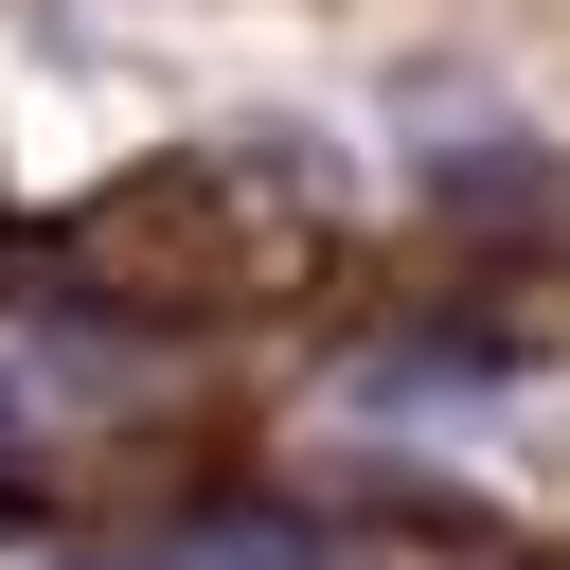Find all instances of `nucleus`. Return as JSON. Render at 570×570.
<instances>
[{"label": "nucleus", "instance_id": "nucleus-1", "mask_svg": "<svg viewBox=\"0 0 570 570\" xmlns=\"http://www.w3.org/2000/svg\"><path fill=\"white\" fill-rule=\"evenodd\" d=\"M463 392H517V338L499 321H428V338H374L356 356V410H463Z\"/></svg>", "mask_w": 570, "mask_h": 570}, {"label": "nucleus", "instance_id": "nucleus-2", "mask_svg": "<svg viewBox=\"0 0 570 570\" xmlns=\"http://www.w3.org/2000/svg\"><path fill=\"white\" fill-rule=\"evenodd\" d=\"M71 570H321V534H303V517H178V534H142V552H71Z\"/></svg>", "mask_w": 570, "mask_h": 570}, {"label": "nucleus", "instance_id": "nucleus-3", "mask_svg": "<svg viewBox=\"0 0 570 570\" xmlns=\"http://www.w3.org/2000/svg\"><path fill=\"white\" fill-rule=\"evenodd\" d=\"M410 178H428V196H445V214H534V196H552V160H534V142H517V125H481V142H428V160H410Z\"/></svg>", "mask_w": 570, "mask_h": 570}]
</instances>
